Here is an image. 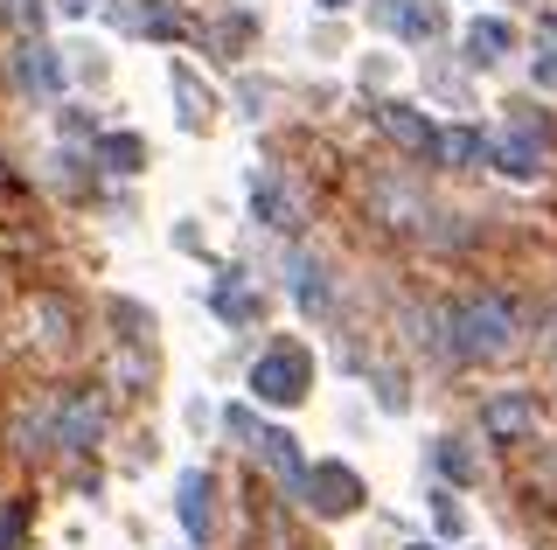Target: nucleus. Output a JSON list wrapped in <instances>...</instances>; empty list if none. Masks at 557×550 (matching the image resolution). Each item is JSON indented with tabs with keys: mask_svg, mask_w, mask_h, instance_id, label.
<instances>
[{
	"mask_svg": "<svg viewBox=\"0 0 557 550\" xmlns=\"http://www.w3.org/2000/svg\"><path fill=\"white\" fill-rule=\"evenodd\" d=\"M446 321V355H460V363H502V355L516 349V335H522V321H516V307L509 300H495V293H481V300H460Z\"/></svg>",
	"mask_w": 557,
	"mask_h": 550,
	"instance_id": "obj_1",
	"label": "nucleus"
},
{
	"mask_svg": "<svg viewBox=\"0 0 557 550\" xmlns=\"http://www.w3.org/2000/svg\"><path fill=\"white\" fill-rule=\"evenodd\" d=\"M244 384H251V398L258 404H300L307 390H313V363H307V349H293V341H278V349H265L251 363V376H244Z\"/></svg>",
	"mask_w": 557,
	"mask_h": 550,
	"instance_id": "obj_2",
	"label": "nucleus"
},
{
	"mask_svg": "<svg viewBox=\"0 0 557 550\" xmlns=\"http://www.w3.org/2000/svg\"><path fill=\"white\" fill-rule=\"evenodd\" d=\"M300 495H307V509H313V515H327V523H342V515L362 502V480L348 474L342 460H313V467L300 474Z\"/></svg>",
	"mask_w": 557,
	"mask_h": 550,
	"instance_id": "obj_3",
	"label": "nucleus"
},
{
	"mask_svg": "<svg viewBox=\"0 0 557 550\" xmlns=\"http://www.w3.org/2000/svg\"><path fill=\"white\" fill-rule=\"evenodd\" d=\"M487 161H495L509 182H536V175H544V133L522 118V126H509L502 140H487Z\"/></svg>",
	"mask_w": 557,
	"mask_h": 550,
	"instance_id": "obj_4",
	"label": "nucleus"
},
{
	"mask_svg": "<svg viewBox=\"0 0 557 550\" xmlns=\"http://www.w3.org/2000/svg\"><path fill=\"white\" fill-rule=\"evenodd\" d=\"M432 161L446 167V175H474V167L487 161V133L481 126H432Z\"/></svg>",
	"mask_w": 557,
	"mask_h": 550,
	"instance_id": "obj_5",
	"label": "nucleus"
},
{
	"mask_svg": "<svg viewBox=\"0 0 557 550\" xmlns=\"http://www.w3.org/2000/svg\"><path fill=\"white\" fill-rule=\"evenodd\" d=\"M481 433H487V439H522V433H536V398H530V390H495V398L481 404Z\"/></svg>",
	"mask_w": 557,
	"mask_h": 550,
	"instance_id": "obj_6",
	"label": "nucleus"
},
{
	"mask_svg": "<svg viewBox=\"0 0 557 550\" xmlns=\"http://www.w3.org/2000/svg\"><path fill=\"white\" fill-rule=\"evenodd\" d=\"M460 49H467V63H474V71H487V63L516 57V28L502 22V14H474V22L460 28Z\"/></svg>",
	"mask_w": 557,
	"mask_h": 550,
	"instance_id": "obj_7",
	"label": "nucleus"
},
{
	"mask_svg": "<svg viewBox=\"0 0 557 550\" xmlns=\"http://www.w3.org/2000/svg\"><path fill=\"white\" fill-rule=\"evenodd\" d=\"M251 439H258V453H265V467L286 480V488H300V474H307V460H300V439L286 433V425H251Z\"/></svg>",
	"mask_w": 557,
	"mask_h": 550,
	"instance_id": "obj_8",
	"label": "nucleus"
},
{
	"mask_svg": "<svg viewBox=\"0 0 557 550\" xmlns=\"http://www.w3.org/2000/svg\"><path fill=\"white\" fill-rule=\"evenodd\" d=\"M174 515H182L188 543L209 537V474H202V467H188L182 480H174Z\"/></svg>",
	"mask_w": 557,
	"mask_h": 550,
	"instance_id": "obj_9",
	"label": "nucleus"
},
{
	"mask_svg": "<svg viewBox=\"0 0 557 550\" xmlns=\"http://www.w3.org/2000/svg\"><path fill=\"white\" fill-rule=\"evenodd\" d=\"M14 71H22V84L28 91H42V98H63V57L49 42H22V63H14Z\"/></svg>",
	"mask_w": 557,
	"mask_h": 550,
	"instance_id": "obj_10",
	"label": "nucleus"
},
{
	"mask_svg": "<svg viewBox=\"0 0 557 550\" xmlns=\"http://www.w3.org/2000/svg\"><path fill=\"white\" fill-rule=\"evenodd\" d=\"M251 216L265 223V230H278V237H286L293 223H300V210H293V196H286V188H278L272 175H251Z\"/></svg>",
	"mask_w": 557,
	"mask_h": 550,
	"instance_id": "obj_11",
	"label": "nucleus"
},
{
	"mask_svg": "<svg viewBox=\"0 0 557 550\" xmlns=\"http://www.w3.org/2000/svg\"><path fill=\"white\" fill-rule=\"evenodd\" d=\"M376 126L391 133V140L405 147V153H425V147H432V118L418 112V105H383V112H376Z\"/></svg>",
	"mask_w": 557,
	"mask_h": 550,
	"instance_id": "obj_12",
	"label": "nucleus"
},
{
	"mask_svg": "<svg viewBox=\"0 0 557 550\" xmlns=\"http://www.w3.org/2000/svg\"><path fill=\"white\" fill-rule=\"evenodd\" d=\"M293 300L307 307V314H327V300H335V286H327V265L307 251H293Z\"/></svg>",
	"mask_w": 557,
	"mask_h": 550,
	"instance_id": "obj_13",
	"label": "nucleus"
},
{
	"mask_svg": "<svg viewBox=\"0 0 557 550\" xmlns=\"http://www.w3.org/2000/svg\"><path fill=\"white\" fill-rule=\"evenodd\" d=\"M168 84H174V105H182L174 118H182L188 133H202L209 118H216V98H209L202 84H196V71H182V63H174V77H168Z\"/></svg>",
	"mask_w": 557,
	"mask_h": 550,
	"instance_id": "obj_14",
	"label": "nucleus"
},
{
	"mask_svg": "<svg viewBox=\"0 0 557 550\" xmlns=\"http://www.w3.org/2000/svg\"><path fill=\"white\" fill-rule=\"evenodd\" d=\"M370 210L391 223V230H418V223H425V202L405 196L397 182H376V188H370Z\"/></svg>",
	"mask_w": 557,
	"mask_h": 550,
	"instance_id": "obj_15",
	"label": "nucleus"
},
{
	"mask_svg": "<svg viewBox=\"0 0 557 550\" xmlns=\"http://www.w3.org/2000/svg\"><path fill=\"white\" fill-rule=\"evenodd\" d=\"M98 167H112V175H139L147 167V140L139 133H98Z\"/></svg>",
	"mask_w": 557,
	"mask_h": 550,
	"instance_id": "obj_16",
	"label": "nucleus"
},
{
	"mask_svg": "<svg viewBox=\"0 0 557 550\" xmlns=\"http://www.w3.org/2000/svg\"><path fill=\"white\" fill-rule=\"evenodd\" d=\"M383 22H391L397 36H411V42H432L440 14H432V8H418V0H383Z\"/></svg>",
	"mask_w": 557,
	"mask_h": 550,
	"instance_id": "obj_17",
	"label": "nucleus"
},
{
	"mask_svg": "<svg viewBox=\"0 0 557 550\" xmlns=\"http://www.w3.org/2000/svg\"><path fill=\"white\" fill-rule=\"evenodd\" d=\"M98 425H104V418H98V404H91V398H77V404L63 411V433H57V439H63V446H91V439H98Z\"/></svg>",
	"mask_w": 557,
	"mask_h": 550,
	"instance_id": "obj_18",
	"label": "nucleus"
},
{
	"mask_svg": "<svg viewBox=\"0 0 557 550\" xmlns=\"http://www.w3.org/2000/svg\"><path fill=\"white\" fill-rule=\"evenodd\" d=\"M432 460H440V474H446V480H474V474H481V460L467 453L460 439H432Z\"/></svg>",
	"mask_w": 557,
	"mask_h": 550,
	"instance_id": "obj_19",
	"label": "nucleus"
},
{
	"mask_svg": "<svg viewBox=\"0 0 557 550\" xmlns=\"http://www.w3.org/2000/svg\"><path fill=\"white\" fill-rule=\"evenodd\" d=\"M216 314H223V321H251V314H258V300H251V293H237V286H223V293H216Z\"/></svg>",
	"mask_w": 557,
	"mask_h": 550,
	"instance_id": "obj_20",
	"label": "nucleus"
},
{
	"mask_svg": "<svg viewBox=\"0 0 557 550\" xmlns=\"http://www.w3.org/2000/svg\"><path fill=\"white\" fill-rule=\"evenodd\" d=\"M376 404L383 411H405V376H397V370H376Z\"/></svg>",
	"mask_w": 557,
	"mask_h": 550,
	"instance_id": "obj_21",
	"label": "nucleus"
},
{
	"mask_svg": "<svg viewBox=\"0 0 557 550\" xmlns=\"http://www.w3.org/2000/svg\"><path fill=\"white\" fill-rule=\"evenodd\" d=\"M530 84L536 91H557V49H536L530 57Z\"/></svg>",
	"mask_w": 557,
	"mask_h": 550,
	"instance_id": "obj_22",
	"label": "nucleus"
},
{
	"mask_svg": "<svg viewBox=\"0 0 557 550\" xmlns=\"http://www.w3.org/2000/svg\"><path fill=\"white\" fill-rule=\"evenodd\" d=\"M139 28H147V36H161V42H168V36H182V22H174L168 8H139Z\"/></svg>",
	"mask_w": 557,
	"mask_h": 550,
	"instance_id": "obj_23",
	"label": "nucleus"
},
{
	"mask_svg": "<svg viewBox=\"0 0 557 550\" xmlns=\"http://www.w3.org/2000/svg\"><path fill=\"white\" fill-rule=\"evenodd\" d=\"M14 28H42V0H0Z\"/></svg>",
	"mask_w": 557,
	"mask_h": 550,
	"instance_id": "obj_24",
	"label": "nucleus"
},
{
	"mask_svg": "<svg viewBox=\"0 0 557 550\" xmlns=\"http://www.w3.org/2000/svg\"><path fill=\"white\" fill-rule=\"evenodd\" d=\"M432 515H440V529L453 537V529H460V502H453L446 488H432Z\"/></svg>",
	"mask_w": 557,
	"mask_h": 550,
	"instance_id": "obj_25",
	"label": "nucleus"
},
{
	"mask_svg": "<svg viewBox=\"0 0 557 550\" xmlns=\"http://www.w3.org/2000/svg\"><path fill=\"white\" fill-rule=\"evenodd\" d=\"M22 543V509H0V550Z\"/></svg>",
	"mask_w": 557,
	"mask_h": 550,
	"instance_id": "obj_26",
	"label": "nucleus"
},
{
	"mask_svg": "<svg viewBox=\"0 0 557 550\" xmlns=\"http://www.w3.org/2000/svg\"><path fill=\"white\" fill-rule=\"evenodd\" d=\"M188 425H196V433H209V425H216V404L196 398V404H188Z\"/></svg>",
	"mask_w": 557,
	"mask_h": 550,
	"instance_id": "obj_27",
	"label": "nucleus"
},
{
	"mask_svg": "<svg viewBox=\"0 0 557 550\" xmlns=\"http://www.w3.org/2000/svg\"><path fill=\"white\" fill-rule=\"evenodd\" d=\"M91 8H98V0H57V14H70V22H84Z\"/></svg>",
	"mask_w": 557,
	"mask_h": 550,
	"instance_id": "obj_28",
	"label": "nucleus"
},
{
	"mask_svg": "<svg viewBox=\"0 0 557 550\" xmlns=\"http://www.w3.org/2000/svg\"><path fill=\"white\" fill-rule=\"evenodd\" d=\"M313 8H327V14H342V8H348V0H313Z\"/></svg>",
	"mask_w": 557,
	"mask_h": 550,
	"instance_id": "obj_29",
	"label": "nucleus"
},
{
	"mask_svg": "<svg viewBox=\"0 0 557 550\" xmlns=\"http://www.w3.org/2000/svg\"><path fill=\"white\" fill-rule=\"evenodd\" d=\"M405 550H446V543H405Z\"/></svg>",
	"mask_w": 557,
	"mask_h": 550,
	"instance_id": "obj_30",
	"label": "nucleus"
},
{
	"mask_svg": "<svg viewBox=\"0 0 557 550\" xmlns=\"http://www.w3.org/2000/svg\"><path fill=\"white\" fill-rule=\"evenodd\" d=\"M550 370H557V341H550Z\"/></svg>",
	"mask_w": 557,
	"mask_h": 550,
	"instance_id": "obj_31",
	"label": "nucleus"
}]
</instances>
